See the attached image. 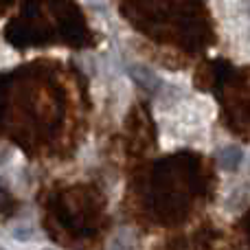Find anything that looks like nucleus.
Wrapping results in <instances>:
<instances>
[{"label":"nucleus","mask_w":250,"mask_h":250,"mask_svg":"<svg viewBox=\"0 0 250 250\" xmlns=\"http://www.w3.org/2000/svg\"><path fill=\"white\" fill-rule=\"evenodd\" d=\"M0 250H2V248H0Z\"/></svg>","instance_id":"f257e3e1"}]
</instances>
